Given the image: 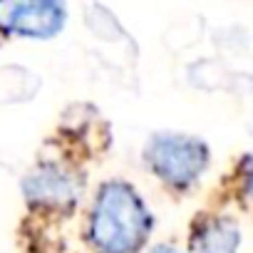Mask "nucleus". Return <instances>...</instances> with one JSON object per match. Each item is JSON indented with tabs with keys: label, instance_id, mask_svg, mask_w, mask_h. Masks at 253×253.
<instances>
[{
	"label": "nucleus",
	"instance_id": "3",
	"mask_svg": "<svg viewBox=\"0 0 253 253\" xmlns=\"http://www.w3.org/2000/svg\"><path fill=\"white\" fill-rule=\"evenodd\" d=\"M65 8L60 3H0V28L28 38H50L60 33Z\"/></svg>",
	"mask_w": 253,
	"mask_h": 253
},
{
	"label": "nucleus",
	"instance_id": "1",
	"mask_svg": "<svg viewBox=\"0 0 253 253\" xmlns=\"http://www.w3.org/2000/svg\"><path fill=\"white\" fill-rule=\"evenodd\" d=\"M152 218L134 194L122 181L102 186L92 211V243L102 253H134L149 233Z\"/></svg>",
	"mask_w": 253,
	"mask_h": 253
},
{
	"label": "nucleus",
	"instance_id": "5",
	"mask_svg": "<svg viewBox=\"0 0 253 253\" xmlns=\"http://www.w3.org/2000/svg\"><path fill=\"white\" fill-rule=\"evenodd\" d=\"M238 246V231L231 221H213L196 233L199 253H233Z\"/></svg>",
	"mask_w": 253,
	"mask_h": 253
},
{
	"label": "nucleus",
	"instance_id": "4",
	"mask_svg": "<svg viewBox=\"0 0 253 253\" xmlns=\"http://www.w3.org/2000/svg\"><path fill=\"white\" fill-rule=\"evenodd\" d=\"M77 179L75 174L60 169V167H42L25 181V194L35 204L45 206H65L75 201L77 196Z\"/></svg>",
	"mask_w": 253,
	"mask_h": 253
},
{
	"label": "nucleus",
	"instance_id": "2",
	"mask_svg": "<svg viewBox=\"0 0 253 253\" xmlns=\"http://www.w3.org/2000/svg\"><path fill=\"white\" fill-rule=\"evenodd\" d=\"M149 167L169 184L186 186L206 167V147L191 137L159 134L147 147Z\"/></svg>",
	"mask_w": 253,
	"mask_h": 253
}]
</instances>
